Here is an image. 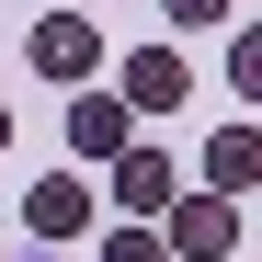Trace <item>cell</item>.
Masks as SVG:
<instances>
[{"label": "cell", "instance_id": "cell-8", "mask_svg": "<svg viewBox=\"0 0 262 262\" xmlns=\"http://www.w3.org/2000/svg\"><path fill=\"white\" fill-rule=\"evenodd\" d=\"M228 92H239V103H262V23H239V34H228Z\"/></svg>", "mask_w": 262, "mask_h": 262}, {"label": "cell", "instance_id": "cell-6", "mask_svg": "<svg viewBox=\"0 0 262 262\" xmlns=\"http://www.w3.org/2000/svg\"><path fill=\"white\" fill-rule=\"evenodd\" d=\"M114 92H125V103H137V114H171V103H183V92H194V69H183V57H171V46H137V57H125V69H114Z\"/></svg>", "mask_w": 262, "mask_h": 262}, {"label": "cell", "instance_id": "cell-9", "mask_svg": "<svg viewBox=\"0 0 262 262\" xmlns=\"http://www.w3.org/2000/svg\"><path fill=\"white\" fill-rule=\"evenodd\" d=\"M103 262H171V239H160V216H137V228H114V239H103Z\"/></svg>", "mask_w": 262, "mask_h": 262}, {"label": "cell", "instance_id": "cell-2", "mask_svg": "<svg viewBox=\"0 0 262 262\" xmlns=\"http://www.w3.org/2000/svg\"><path fill=\"white\" fill-rule=\"evenodd\" d=\"M23 57H34V80H69V92H80V80H103V23L92 12H46L23 34Z\"/></svg>", "mask_w": 262, "mask_h": 262}, {"label": "cell", "instance_id": "cell-3", "mask_svg": "<svg viewBox=\"0 0 262 262\" xmlns=\"http://www.w3.org/2000/svg\"><path fill=\"white\" fill-rule=\"evenodd\" d=\"M125 137H137V103H125V92H92V80H80V92H69V160H114Z\"/></svg>", "mask_w": 262, "mask_h": 262}, {"label": "cell", "instance_id": "cell-5", "mask_svg": "<svg viewBox=\"0 0 262 262\" xmlns=\"http://www.w3.org/2000/svg\"><path fill=\"white\" fill-rule=\"evenodd\" d=\"M23 228L34 239H80L92 228V183H80V171H46V183L23 194Z\"/></svg>", "mask_w": 262, "mask_h": 262}, {"label": "cell", "instance_id": "cell-7", "mask_svg": "<svg viewBox=\"0 0 262 262\" xmlns=\"http://www.w3.org/2000/svg\"><path fill=\"white\" fill-rule=\"evenodd\" d=\"M194 171H205L216 194H262V125H216Z\"/></svg>", "mask_w": 262, "mask_h": 262}, {"label": "cell", "instance_id": "cell-11", "mask_svg": "<svg viewBox=\"0 0 262 262\" xmlns=\"http://www.w3.org/2000/svg\"><path fill=\"white\" fill-rule=\"evenodd\" d=\"M0 148H12V92H0Z\"/></svg>", "mask_w": 262, "mask_h": 262}, {"label": "cell", "instance_id": "cell-4", "mask_svg": "<svg viewBox=\"0 0 262 262\" xmlns=\"http://www.w3.org/2000/svg\"><path fill=\"white\" fill-rule=\"evenodd\" d=\"M103 171H114V205H125V216H160L171 194H183V171H171V148H137V137H125V148H114Z\"/></svg>", "mask_w": 262, "mask_h": 262}, {"label": "cell", "instance_id": "cell-10", "mask_svg": "<svg viewBox=\"0 0 262 262\" xmlns=\"http://www.w3.org/2000/svg\"><path fill=\"white\" fill-rule=\"evenodd\" d=\"M171 23H228V0H160Z\"/></svg>", "mask_w": 262, "mask_h": 262}, {"label": "cell", "instance_id": "cell-1", "mask_svg": "<svg viewBox=\"0 0 262 262\" xmlns=\"http://www.w3.org/2000/svg\"><path fill=\"white\" fill-rule=\"evenodd\" d=\"M160 239L183 251V262H228V251H239V194H216V183L171 194V205H160Z\"/></svg>", "mask_w": 262, "mask_h": 262}]
</instances>
